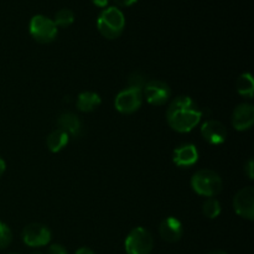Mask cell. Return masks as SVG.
I'll use <instances>...</instances> for the list:
<instances>
[{
	"instance_id": "1",
	"label": "cell",
	"mask_w": 254,
	"mask_h": 254,
	"mask_svg": "<svg viewBox=\"0 0 254 254\" xmlns=\"http://www.w3.org/2000/svg\"><path fill=\"white\" fill-rule=\"evenodd\" d=\"M202 112L191 97H176L169 104L166 121L169 126L178 133H189L201 121Z\"/></svg>"
},
{
	"instance_id": "2",
	"label": "cell",
	"mask_w": 254,
	"mask_h": 254,
	"mask_svg": "<svg viewBox=\"0 0 254 254\" xmlns=\"http://www.w3.org/2000/svg\"><path fill=\"white\" fill-rule=\"evenodd\" d=\"M97 27L106 39H117L121 36L126 27V17L119 7L109 6L99 14Z\"/></svg>"
},
{
	"instance_id": "3",
	"label": "cell",
	"mask_w": 254,
	"mask_h": 254,
	"mask_svg": "<svg viewBox=\"0 0 254 254\" xmlns=\"http://www.w3.org/2000/svg\"><path fill=\"white\" fill-rule=\"evenodd\" d=\"M191 186L196 193L205 197H215L222 191V179L210 169L198 170L191 179Z\"/></svg>"
},
{
	"instance_id": "4",
	"label": "cell",
	"mask_w": 254,
	"mask_h": 254,
	"mask_svg": "<svg viewBox=\"0 0 254 254\" xmlns=\"http://www.w3.org/2000/svg\"><path fill=\"white\" fill-rule=\"evenodd\" d=\"M30 35L41 44H49L57 36V26L54 20L44 15H35L29 24Z\"/></svg>"
},
{
	"instance_id": "5",
	"label": "cell",
	"mask_w": 254,
	"mask_h": 254,
	"mask_svg": "<svg viewBox=\"0 0 254 254\" xmlns=\"http://www.w3.org/2000/svg\"><path fill=\"white\" fill-rule=\"evenodd\" d=\"M153 246V236L143 227L134 228L126 240V251L128 254H150Z\"/></svg>"
},
{
	"instance_id": "6",
	"label": "cell",
	"mask_w": 254,
	"mask_h": 254,
	"mask_svg": "<svg viewBox=\"0 0 254 254\" xmlns=\"http://www.w3.org/2000/svg\"><path fill=\"white\" fill-rule=\"evenodd\" d=\"M143 103V91L133 88H127L119 92L116 97V108L122 114H133L140 108Z\"/></svg>"
},
{
	"instance_id": "7",
	"label": "cell",
	"mask_w": 254,
	"mask_h": 254,
	"mask_svg": "<svg viewBox=\"0 0 254 254\" xmlns=\"http://www.w3.org/2000/svg\"><path fill=\"white\" fill-rule=\"evenodd\" d=\"M22 241L29 247H44L51 241V231L41 223H30L22 231Z\"/></svg>"
},
{
	"instance_id": "8",
	"label": "cell",
	"mask_w": 254,
	"mask_h": 254,
	"mask_svg": "<svg viewBox=\"0 0 254 254\" xmlns=\"http://www.w3.org/2000/svg\"><path fill=\"white\" fill-rule=\"evenodd\" d=\"M143 91L146 101L153 106H164L171 97L170 87L165 82L159 79L146 82Z\"/></svg>"
},
{
	"instance_id": "9",
	"label": "cell",
	"mask_w": 254,
	"mask_h": 254,
	"mask_svg": "<svg viewBox=\"0 0 254 254\" xmlns=\"http://www.w3.org/2000/svg\"><path fill=\"white\" fill-rule=\"evenodd\" d=\"M233 207L236 213L246 220L254 218V189L252 186L242 189L237 192L233 200Z\"/></svg>"
},
{
	"instance_id": "10",
	"label": "cell",
	"mask_w": 254,
	"mask_h": 254,
	"mask_svg": "<svg viewBox=\"0 0 254 254\" xmlns=\"http://www.w3.org/2000/svg\"><path fill=\"white\" fill-rule=\"evenodd\" d=\"M201 134L208 144L218 145V144L225 143L227 130L221 122L210 119V121L205 122L201 127Z\"/></svg>"
},
{
	"instance_id": "11",
	"label": "cell",
	"mask_w": 254,
	"mask_h": 254,
	"mask_svg": "<svg viewBox=\"0 0 254 254\" xmlns=\"http://www.w3.org/2000/svg\"><path fill=\"white\" fill-rule=\"evenodd\" d=\"M254 123V107L250 103H242L233 111L232 126L237 130L245 131L252 128Z\"/></svg>"
},
{
	"instance_id": "12",
	"label": "cell",
	"mask_w": 254,
	"mask_h": 254,
	"mask_svg": "<svg viewBox=\"0 0 254 254\" xmlns=\"http://www.w3.org/2000/svg\"><path fill=\"white\" fill-rule=\"evenodd\" d=\"M198 160V150L193 144H184L174 150V163L180 168H190Z\"/></svg>"
},
{
	"instance_id": "13",
	"label": "cell",
	"mask_w": 254,
	"mask_h": 254,
	"mask_svg": "<svg viewBox=\"0 0 254 254\" xmlns=\"http://www.w3.org/2000/svg\"><path fill=\"white\" fill-rule=\"evenodd\" d=\"M57 126H59V129L64 130L68 135L74 136V138H78L82 134V131H83V126H82L81 119H79L77 114L72 113V112L62 113L59 117V119H57Z\"/></svg>"
},
{
	"instance_id": "14",
	"label": "cell",
	"mask_w": 254,
	"mask_h": 254,
	"mask_svg": "<svg viewBox=\"0 0 254 254\" xmlns=\"http://www.w3.org/2000/svg\"><path fill=\"white\" fill-rule=\"evenodd\" d=\"M159 232H160V236L163 237V240H165L166 242H178L183 237V223L178 218L168 217L160 223Z\"/></svg>"
},
{
	"instance_id": "15",
	"label": "cell",
	"mask_w": 254,
	"mask_h": 254,
	"mask_svg": "<svg viewBox=\"0 0 254 254\" xmlns=\"http://www.w3.org/2000/svg\"><path fill=\"white\" fill-rule=\"evenodd\" d=\"M101 103L102 99L98 93H96V92H82L77 98L76 106L81 112L89 113V112H93L94 109L98 108Z\"/></svg>"
},
{
	"instance_id": "16",
	"label": "cell",
	"mask_w": 254,
	"mask_h": 254,
	"mask_svg": "<svg viewBox=\"0 0 254 254\" xmlns=\"http://www.w3.org/2000/svg\"><path fill=\"white\" fill-rule=\"evenodd\" d=\"M69 135L64 133L61 129H56L52 133H50V135L47 136V148L52 153H59L62 149L66 148V145L68 144Z\"/></svg>"
},
{
	"instance_id": "17",
	"label": "cell",
	"mask_w": 254,
	"mask_h": 254,
	"mask_svg": "<svg viewBox=\"0 0 254 254\" xmlns=\"http://www.w3.org/2000/svg\"><path fill=\"white\" fill-rule=\"evenodd\" d=\"M236 87L241 96H245L247 98H252L254 92V82L251 73H243L238 77L236 82Z\"/></svg>"
},
{
	"instance_id": "18",
	"label": "cell",
	"mask_w": 254,
	"mask_h": 254,
	"mask_svg": "<svg viewBox=\"0 0 254 254\" xmlns=\"http://www.w3.org/2000/svg\"><path fill=\"white\" fill-rule=\"evenodd\" d=\"M74 14L69 9H61L55 14L54 22L57 27H68L73 24Z\"/></svg>"
},
{
	"instance_id": "19",
	"label": "cell",
	"mask_w": 254,
	"mask_h": 254,
	"mask_svg": "<svg viewBox=\"0 0 254 254\" xmlns=\"http://www.w3.org/2000/svg\"><path fill=\"white\" fill-rule=\"evenodd\" d=\"M202 212L203 215L206 216L207 218H217L221 213V205L216 198L210 197L208 200L205 201L202 206Z\"/></svg>"
},
{
	"instance_id": "20",
	"label": "cell",
	"mask_w": 254,
	"mask_h": 254,
	"mask_svg": "<svg viewBox=\"0 0 254 254\" xmlns=\"http://www.w3.org/2000/svg\"><path fill=\"white\" fill-rule=\"evenodd\" d=\"M146 77L141 72H133L129 77V88L143 91L146 84Z\"/></svg>"
},
{
	"instance_id": "21",
	"label": "cell",
	"mask_w": 254,
	"mask_h": 254,
	"mask_svg": "<svg viewBox=\"0 0 254 254\" xmlns=\"http://www.w3.org/2000/svg\"><path fill=\"white\" fill-rule=\"evenodd\" d=\"M12 233L10 228L5 225L4 222L0 221V250L6 248L11 243Z\"/></svg>"
},
{
	"instance_id": "22",
	"label": "cell",
	"mask_w": 254,
	"mask_h": 254,
	"mask_svg": "<svg viewBox=\"0 0 254 254\" xmlns=\"http://www.w3.org/2000/svg\"><path fill=\"white\" fill-rule=\"evenodd\" d=\"M47 254H67V250L62 245H59V243H55V245H51L47 250Z\"/></svg>"
},
{
	"instance_id": "23",
	"label": "cell",
	"mask_w": 254,
	"mask_h": 254,
	"mask_svg": "<svg viewBox=\"0 0 254 254\" xmlns=\"http://www.w3.org/2000/svg\"><path fill=\"white\" fill-rule=\"evenodd\" d=\"M254 164H253V160L252 159H250V160L247 161V164H246L245 165V173H246V175L248 176V178L251 179V180H252L253 179V176H254Z\"/></svg>"
},
{
	"instance_id": "24",
	"label": "cell",
	"mask_w": 254,
	"mask_h": 254,
	"mask_svg": "<svg viewBox=\"0 0 254 254\" xmlns=\"http://www.w3.org/2000/svg\"><path fill=\"white\" fill-rule=\"evenodd\" d=\"M118 6H130V5L135 4L138 0H113Z\"/></svg>"
},
{
	"instance_id": "25",
	"label": "cell",
	"mask_w": 254,
	"mask_h": 254,
	"mask_svg": "<svg viewBox=\"0 0 254 254\" xmlns=\"http://www.w3.org/2000/svg\"><path fill=\"white\" fill-rule=\"evenodd\" d=\"M74 254H96V253H94L93 251L91 250V248L82 247V248H79V250H77L76 253H74Z\"/></svg>"
},
{
	"instance_id": "26",
	"label": "cell",
	"mask_w": 254,
	"mask_h": 254,
	"mask_svg": "<svg viewBox=\"0 0 254 254\" xmlns=\"http://www.w3.org/2000/svg\"><path fill=\"white\" fill-rule=\"evenodd\" d=\"M92 2H93L96 6H99V7H106L107 5H108L109 0H92Z\"/></svg>"
},
{
	"instance_id": "27",
	"label": "cell",
	"mask_w": 254,
	"mask_h": 254,
	"mask_svg": "<svg viewBox=\"0 0 254 254\" xmlns=\"http://www.w3.org/2000/svg\"><path fill=\"white\" fill-rule=\"evenodd\" d=\"M5 169H6V165H5V161L0 158V178H1L2 174L5 173Z\"/></svg>"
},
{
	"instance_id": "28",
	"label": "cell",
	"mask_w": 254,
	"mask_h": 254,
	"mask_svg": "<svg viewBox=\"0 0 254 254\" xmlns=\"http://www.w3.org/2000/svg\"><path fill=\"white\" fill-rule=\"evenodd\" d=\"M207 254H227V253L223 252V251H212V252H210Z\"/></svg>"
},
{
	"instance_id": "29",
	"label": "cell",
	"mask_w": 254,
	"mask_h": 254,
	"mask_svg": "<svg viewBox=\"0 0 254 254\" xmlns=\"http://www.w3.org/2000/svg\"><path fill=\"white\" fill-rule=\"evenodd\" d=\"M32 254H42V253H40V252H34Z\"/></svg>"
},
{
	"instance_id": "30",
	"label": "cell",
	"mask_w": 254,
	"mask_h": 254,
	"mask_svg": "<svg viewBox=\"0 0 254 254\" xmlns=\"http://www.w3.org/2000/svg\"><path fill=\"white\" fill-rule=\"evenodd\" d=\"M10 254H15V253H10Z\"/></svg>"
}]
</instances>
